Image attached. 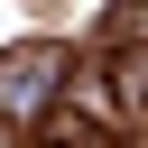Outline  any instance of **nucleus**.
Returning a JSON list of instances; mask_svg holds the SVG:
<instances>
[{
	"label": "nucleus",
	"instance_id": "f257e3e1",
	"mask_svg": "<svg viewBox=\"0 0 148 148\" xmlns=\"http://www.w3.org/2000/svg\"><path fill=\"white\" fill-rule=\"evenodd\" d=\"M56 92H65V56H56V46H18V56H0V120H37Z\"/></svg>",
	"mask_w": 148,
	"mask_h": 148
}]
</instances>
